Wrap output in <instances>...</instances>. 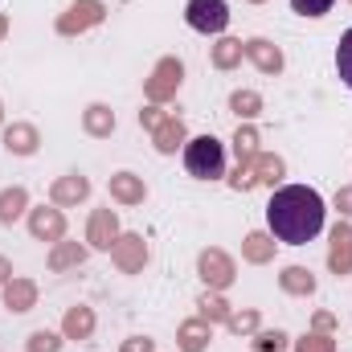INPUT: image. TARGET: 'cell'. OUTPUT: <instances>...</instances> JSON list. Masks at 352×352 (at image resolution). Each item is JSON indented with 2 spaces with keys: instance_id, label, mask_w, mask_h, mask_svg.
Listing matches in <instances>:
<instances>
[{
  "instance_id": "obj_5",
  "label": "cell",
  "mask_w": 352,
  "mask_h": 352,
  "mask_svg": "<svg viewBox=\"0 0 352 352\" xmlns=\"http://www.w3.org/2000/svg\"><path fill=\"white\" fill-rule=\"evenodd\" d=\"M29 230H33V238H45V242H58V238L66 234V217H62L58 209H37V213L29 217Z\"/></svg>"
},
{
  "instance_id": "obj_4",
  "label": "cell",
  "mask_w": 352,
  "mask_h": 352,
  "mask_svg": "<svg viewBox=\"0 0 352 352\" xmlns=\"http://www.w3.org/2000/svg\"><path fill=\"white\" fill-rule=\"evenodd\" d=\"M201 278L209 287H230L234 283V263L221 254V250H205L201 254Z\"/></svg>"
},
{
  "instance_id": "obj_14",
  "label": "cell",
  "mask_w": 352,
  "mask_h": 352,
  "mask_svg": "<svg viewBox=\"0 0 352 352\" xmlns=\"http://www.w3.org/2000/svg\"><path fill=\"white\" fill-rule=\"evenodd\" d=\"M33 295H37V291H33V283L12 278V283H8V291H4V303H8L12 311H29V307H33Z\"/></svg>"
},
{
  "instance_id": "obj_2",
  "label": "cell",
  "mask_w": 352,
  "mask_h": 352,
  "mask_svg": "<svg viewBox=\"0 0 352 352\" xmlns=\"http://www.w3.org/2000/svg\"><path fill=\"white\" fill-rule=\"evenodd\" d=\"M184 168L197 180H217V176H226V148L213 135H197L184 148Z\"/></svg>"
},
{
  "instance_id": "obj_13",
  "label": "cell",
  "mask_w": 352,
  "mask_h": 352,
  "mask_svg": "<svg viewBox=\"0 0 352 352\" xmlns=\"http://www.w3.org/2000/svg\"><path fill=\"white\" fill-rule=\"evenodd\" d=\"M111 197L135 205V201H144V184H140L131 173H119V176H111Z\"/></svg>"
},
{
  "instance_id": "obj_11",
  "label": "cell",
  "mask_w": 352,
  "mask_h": 352,
  "mask_svg": "<svg viewBox=\"0 0 352 352\" xmlns=\"http://www.w3.org/2000/svg\"><path fill=\"white\" fill-rule=\"evenodd\" d=\"M173 87H180V62H160L156 78L148 82V94H152V98H168Z\"/></svg>"
},
{
  "instance_id": "obj_16",
  "label": "cell",
  "mask_w": 352,
  "mask_h": 352,
  "mask_svg": "<svg viewBox=\"0 0 352 352\" xmlns=\"http://www.w3.org/2000/svg\"><path fill=\"white\" fill-rule=\"evenodd\" d=\"M87 192H90V184L82 180V176H66V180L54 184V201H58V205H66V201H82Z\"/></svg>"
},
{
  "instance_id": "obj_24",
  "label": "cell",
  "mask_w": 352,
  "mask_h": 352,
  "mask_svg": "<svg viewBox=\"0 0 352 352\" xmlns=\"http://www.w3.org/2000/svg\"><path fill=\"white\" fill-rule=\"evenodd\" d=\"M230 107H234L238 115H246V119H254V115H258V107H263V98H258L254 90H238V94L230 98Z\"/></svg>"
},
{
  "instance_id": "obj_37",
  "label": "cell",
  "mask_w": 352,
  "mask_h": 352,
  "mask_svg": "<svg viewBox=\"0 0 352 352\" xmlns=\"http://www.w3.org/2000/svg\"><path fill=\"white\" fill-rule=\"evenodd\" d=\"M8 274H12V266H8L4 258H0V283H8Z\"/></svg>"
},
{
  "instance_id": "obj_20",
  "label": "cell",
  "mask_w": 352,
  "mask_h": 352,
  "mask_svg": "<svg viewBox=\"0 0 352 352\" xmlns=\"http://www.w3.org/2000/svg\"><path fill=\"white\" fill-rule=\"evenodd\" d=\"M205 340H209V328H205L201 320L180 328V349H184V352H201V349H205Z\"/></svg>"
},
{
  "instance_id": "obj_28",
  "label": "cell",
  "mask_w": 352,
  "mask_h": 352,
  "mask_svg": "<svg viewBox=\"0 0 352 352\" xmlns=\"http://www.w3.org/2000/svg\"><path fill=\"white\" fill-rule=\"evenodd\" d=\"M250 173H258V180H278V176H283V160L254 156V168H250Z\"/></svg>"
},
{
  "instance_id": "obj_29",
  "label": "cell",
  "mask_w": 352,
  "mask_h": 352,
  "mask_svg": "<svg viewBox=\"0 0 352 352\" xmlns=\"http://www.w3.org/2000/svg\"><path fill=\"white\" fill-rule=\"evenodd\" d=\"M62 349V336H54V332H33L29 336V352H58Z\"/></svg>"
},
{
  "instance_id": "obj_19",
  "label": "cell",
  "mask_w": 352,
  "mask_h": 352,
  "mask_svg": "<svg viewBox=\"0 0 352 352\" xmlns=\"http://www.w3.org/2000/svg\"><path fill=\"white\" fill-rule=\"evenodd\" d=\"M336 74H340V82L352 90V29L340 37V45H336Z\"/></svg>"
},
{
  "instance_id": "obj_25",
  "label": "cell",
  "mask_w": 352,
  "mask_h": 352,
  "mask_svg": "<svg viewBox=\"0 0 352 352\" xmlns=\"http://www.w3.org/2000/svg\"><path fill=\"white\" fill-rule=\"evenodd\" d=\"M238 58H242V41H221V45L213 50V62H217L221 70H230Z\"/></svg>"
},
{
  "instance_id": "obj_26",
  "label": "cell",
  "mask_w": 352,
  "mask_h": 352,
  "mask_svg": "<svg viewBox=\"0 0 352 352\" xmlns=\"http://www.w3.org/2000/svg\"><path fill=\"white\" fill-rule=\"evenodd\" d=\"M254 144H258V135L250 131V127H238V135H234V148H238V160H254Z\"/></svg>"
},
{
  "instance_id": "obj_23",
  "label": "cell",
  "mask_w": 352,
  "mask_h": 352,
  "mask_svg": "<svg viewBox=\"0 0 352 352\" xmlns=\"http://www.w3.org/2000/svg\"><path fill=\"white\" fill-rule=\"evenodd\" d=\"M82 258H87V250H82V246L74 242V246H58V250L50 254V266H54V270H66V266L82 263Z\"/></svg>"
},
{
  "instance_id": "obj_15",
  "label": "cell",
  "mask_w": 352,
  "mask_h": 352,
  "mask_svg": "<svg viewBox=\"0 0 352 352\" xmlns=\"http://www.w3.org/2000/svg\"><path fill=\"white\" fill-rule=\"evenodd\" d=\"M90 332H94V316H90V307H74V311L66 316V336H70V340H87Z\"/></svg>"
},
{
  "instance_id": "obj_30",
  "label": "cell",
  "mask_w": 352,
  "mask_h": 352,
  "mask_svg": "<svg viewBox=\"0 0 352 352\" xmlns=\"http://www.w3.org/2000/svg\"><path fill=\"white\" fill-rule=\"evenodd\" d=\"M287 349V336L283 332H266V336H258V344H254V352H283Z\"/></svg>"
},
{
  "instance_id": "obj_18",
  "label": "cell",
  "mask_w": 352,
  "mask_h": 352,
  "mask_svg": "<svg viewBox=\"0 0 352 352\" xmlns=\"http://www.w3.org/2000/svg\"><path fill=\"white\" fill-rule=\"evenodd\" d=\"M21 209H25V188H4V192H0V221H4V226L16 221Z\"/></svg>"
},
{
  "instance_id": "obj_3",
  "label": "cell",
  "mask_w": 352,
  "mask_h": 352,
  "mask_svg": "<svg viewBox=\"0 0 352 352\" xmlns=\"http://www.w3.org/2000/svg\"><path fill=\"white\" fill-rule=\"evenodd\" d=\"M184 21L197 33H221L230 25V4L226 0H188L184 4Z\"/></svg>"
},
{
  "instance_id": "obj_17",
  "label": "cell",
  "mask_w": 352,
  "mask_h": 352,
  "mask_svg": "<svg viewBox=\"0 0 352 352\" xmlns=\"http://www.w3.org/2000/svg\"><path fill=\"white\" fill-rule=\"evenodd\" d=\"M180 135H184V127H180V119H160L156 123V148L160 152H176V144H180Z\"/></svg>"
},
{
  "instance_id": "obj_34",
  "label": "cell",
  "mask_w": 352,
  "mask_h": 352,
  "mask_svg": "<svg viewBox=\"0 0 352 352\" xmlns=\"http://www.w3.org/2000/svg\"><path fill=\"white\" fill-rule=\"evenodd\" d=\"M254 324H258V316H254V311H246V316H230V328H234V332H250Z\"/></svg>"
},
{
  "instance_id": "obj_38",
  "label": "cell",
  "mask_w": 352,
  "mask_h": 352,
  "mask_svg": "<svg viewBox=\"0 0 352 352\" xmlns=\"http://www.w3.org/2000/svg\"><path fill=\"white\" fill-rule=\"evenodd\" d=\"M0 33H4V16H0Z\"/></svg>"
},
{
  "instance_id": "obj_21",
  "label": "cell",
  "mask_w": 352,
  "mask_h": 352,
  "mask_svg": "<svg viewBox=\"0 0 352 352\" xmlns=\"http://www.w3.org/2000/svg\"><path fill=\"white\" fill-rule=\"evenodd\" d=\"M283 287H287V291H295V295H307V291L316 287V278H311V270H303V266H291V270L283 274Z\"/></svg>"
},
{
  "instance_id": "obj_31",
  "label": "cell",
  "mask_w": 352,
  "mask_h": 352,
  "mask_svg": "<svg viewBox=\"0 0 352 352\" xmlns=\"http://www.w3.org/2000/svg\"><path fill=\"white\" fill-rule=\"evenodd\" d=\"M201 311H205V320H230V316H226V303H221L217 295H205V299H201Z\"/></svg>"
},
{
  "instance_id": "obj_7",
  "label": "cell",
  "mask_w": 352,
  "mask_h": 352,
  "mask_svg": "<svg viewBox=\"0 0 352 352\" xmlns=\"http://www.w3.org/2000/svg\"><path fill=\"white\" fill-rule=\"evenodd\" d=\"M328 263L336 274H349L352 270V230L349 226H336L332 230V254H328Z\"/></svg>"
},
{
  "instance_id": "obj_36",
  "label": "cell",
  "mask_w": 352,
  "mask_h": 352,
  "mask_svg": "<svg viewBox=\"0 0 352 352\" xmlns=\"http://www.w3.org/2000/svg\"><path fill=\"white\" fill-rule=\"evenodd\" d=\"M123 352H152V340H131V344H123Z\"/></svg>"
},
{
  "instance_id": "obj_9",
  "label": "cell",
  "mask_w": 352,
  "mask_h": 352,
  "mask_svg": "<svg viewBox=\"0 0 352 352\" xmlns=\"http://www.w3.org/2000/svg\"><path fill=\"white\" fill-rule=\"evenodd\" d=\"M246 54L254 58V66L263 70V74H278L283 70V54L270 45V41H263V37H254V41H246Z\"/></svg>"
},
{
  "instance_id": "obj_27",
  "label": "cell",
  "mask_w": 352,
  "mask_h": 352,
  "mask_svg": "<svg viewBox=\"0 0 352 352\" xmlns=\"http://www.w3.org/2000/svg\"><path fill=\"white\" fill-rule=\"evenodd\" d=\"M332 4L336 0H291V8L299 16H324V12H332Z\"/></svg>"
},
{
  "instance_id": "obj_22",
  "label": "cell",
  "mask_w": 352,
  "mask_h": 352,
  "mask_svg": "<svg viewBox=\"0 0 352 352\" xmlns=\"http://www.w3.org/2000/svg\"><path fill=\"white\" fill-rule=\"evenodd\" d=\"M111 127H115V115H111L107 107H90L87 111V131L90 135H107Z\"/></svg>"
},
{
  "instance_id": "obj_32",
  "label": "cell",
  "mask_w": 352,
  "mask_h": 352,
  "mask_svg": "<svg viewBox=\"0 0 352 352\" xmlns=\"http://www.w3.org/2000/svg\"><path fill=\"white\" fill-rule=\"evenodd\" d=\"M266 254H270V242H266V238H258V234H254V238H246V258L263 263Z\"/></svg>"
},
{
  "instance_id": "obj_12",
  "label": "cell",
  "mask_w": 352,
  "mask_h": 352,
  "mask_svg": "<svg viewBox=\"0 0 352 352\" xmlns=\"http://www.w3.org/2000/svg\"><path fill=\"white\" fill-rule=\"evenodd\" d=\"M4 148L16 152V156H29V152H37V131L25 127V123H16V127L4 131Z\"/></svg>"
},
{
  "instance_id": "obj_6",
  "label": "cell",
  "mask_w": 352,
  "mask_h": 352,
  "mask_svg": "<svg viewBox=\"0 0 352 352\" xmlns=\"http://www.w3.org/2000/svg\"><path fill=\"white\" fill-rule=\"evenodd\" d=\"M115 234H119V221H115V213H111V209H98V213L90 217V246H98V250H111V246H115Z\"/></svg>"
},
{
  "instance_id": "obj_10",
  "label": "cell",
  "mask_w": 352,
  "mask_h": 352,
  "mask_svg": "<svg viewBox=\"0 0 352 352\" xmlns=\"http://www.w3.org/2000/svg\"><path fill=\"white\" fill-rule=\"evenodd\" d=\"M98 16H102V4H98V0H82V4L70 8V16H62V33H74V29H82V25H94Z\"/></svg>"
},
{
  "instance_id": "obj_1",
  "label": "cell",
  "mask_w": 352,
  "mask_h": 352,
  "mask_svg": "<svg viewBox=\"0 0 352 352\" xmlns=\"http://www.w3.org/2000/svg\"><path fill=\"white\" fill-rule=\"evenodd\" d=\"M266 226L287 246H307L324 230V197L307 184H283L266 201Z\"/></svg>"
},
{
  "instance_id": "obj_8",
  "label": "cell",
  "mask_w": 352,
  "mask_h": 352,
  "mask_svg": "<svg viewBox=\"0 0 352 352\" xmlns=\"http://www.w3.org/2000/svg\"><path fill=\"white\" fill-rule=\"evenodd\" d=\"M148 258V250H144V238H135V234H127V238H119L115 242V263L123 266V270H140Z\"/></svg>"
},
{
  "instance_id": "obj_33",
  "label": "cell",
  "mask_w": 352,
  "mask_h": 352,
  "mask_svg": "<svg viewBox=\"0 0 352 352\" xmlns=\"http://www.w3.org/2000/svg\"><path fill=\"white\" fill-rule=\"evenodd\" d=\"M295 352H332V340L328 336H307V340H299Z\"/></svg>"
},
{
  "instance_id": "obj_35",
  "label": "cell",
  "mask_w": 352,
  "mask_h": 352,
  "mask_svg": "<svg viewBox=\"0 0 352 352\" xmlns=\"http://www.w3.org/2000/svg\"><path fill=\"white\" fill-rule=\"evenodd\" d=\"M336 209H340V213H352V184L336 192Z\"/></svg>"
}]
</instances>
